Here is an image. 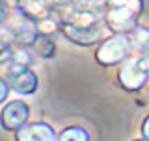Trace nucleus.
<instances>
[{"instance_id": "nucleus-9", "label": "nucleus", "mask_w": 149, "mask_h": 141, "mask_svg": "<svg viewBox=\"0 0 149 141\" xmlns=\"http://www.w3.org/2000/svg\"><path fill=\"white\" fill-rule=\"evenodd\" d=\"M17 141H58L52 126L47 123H26L15 134Z\"/></svg>"}, {"instance_id": "nucleus-19", "label": "nucleus", "mask_w": 149, "mask_h": 141, "mask_svg": "<svg viewBox=\"0 0 149 141\" xmlns=\"http://www.w3.org/2000/svg\"><path fill=\"white\" fill-rule=\"evenodd\" d=\"M104 2H106V0H102V4H104Z\"/></svg>"}, {"instance_id": "nucleus-10", "label": "nucleus", "mask_w": 149, "mask_h": 141, "mask_svg": "<svg viewBox=\"0 0 149 141\" xmlns=\"http://www.w3.org/2000/svg\"><path fill=\"white\" fill-rule=\"evenodd\" d=\"M129 37H130V43H132L134 50H138L140 54L149 52V28L138 26L129 34Z\"/></svg>"}, {"instance_id": "nucleus-8", "label": "nucleus", "mask_w": 149, "mask_h": 141, "mask_svg": "<svg viewBox=\"0 0 149 141\" xmlns=\"http://www.w3.org/2000/svg\"><path fill=\"white\" fill-rule=\"evenodd\" d=\"M15 8L19 13H22L34 22H39L49 17H56L54 6L49 0H17Z\"/></svg>"}, {"instance_id": "nucleus-14", "label": "nucleus", "mask_w": 149, "mask_h": 141, "mask_svg": "<svg viewBox=\"0 0 149 141\" xmlns=\"http://www.w3.org/2000/svg\"><path fill=\"white\" fill-rule=\"evenodd\" d=\"M142 134H143L146 139H149V115L146 117V121H143V124H142Z\"/></svg>"}, {"instance_id": "nucleus-7", "label": "nucleus", "mask_w": 149, "mask_h": 141, "mask_svg": "<svg viewBox=\"0 0 149 141\" xmlns=\"http://www.w3.org/2000/svg\"><path fill=\"white\" fill-rule=\"evenodd\" d=\"M30 117V110H28L26 102L22 100H13L4 106L2 110V126L6 130H19L28 123Z\"/></svg>"}, {"instance_id": "nucleus-2", "label": "nucleus", "mask_w": 149, "mask_h": 141, "mask_svg": "<svg viewBox=\"0 0 149 141\" xmlns=\"http://www.w3.org/2000/svg\"><path fill=\"white\" fill-rule=\"evenodd\" d=\"M2 45H22V46H32L39 37L37 26L34 21H30L22 13H19V17H13L11 21L4 22L2 28Z\"/></svg>"}, {"instance_id": "nucleus-4", "label": "nucleus", "mask_w": 149, "mask_h": 141, "mask_svg": "<svg viewBox=\"0 0 149 141\" xmlns=\"http://www.w3.org/2000/svg\"><path fill=\"white\" fill-rule=\"evenodd\" d=\"M4 80L17 93L30 95L37 89V76L28 69V65L13 63V62L4 63Z\"/></svg>"}, {"instance_id": "nucleus-15", "label": "nucleus", "mask_w": 149, "mask_h": 141, "mask_svg": "<svg viewBox=\"0 0 149 141\" xmlns=\"http://www.w3.org/2000/svg\"><path fill=\"white\" fill-rule=\"evenodd\" d=\"M140 59H142V63L146 65V69L149 70V52H143V54H140Z\"/></svg>"}, {"instance_id": "nucleus-6", "label": "nucleus", "mask_w": 149, "mask_h": 141, "mask_svg": "<svg viewBox=\"0 0 149 141\" xmlns=\"http://www.w3.org/2000/svg\"><path fill=\"white\" fill-rule=\"evenodd\" d=\"M60 24H62V34L69 41H73L77 45H84V46L95 45L97 41L104 39L106 32H110L106 22H102L99 26H93V28H78V26H71V24H63V22H60Z\"/></svg>"}, {"instance_id": "nucleus-16", "label": "nucleus", "mask_w": 149, "mask_h": 141, "mask_svg": "<svg viewBox=\"0 0 149 141\" xmlns=\"http://www.w3.org/2000/svg\"><path fill=\"white\" fill-rule=\"evenodd\" d=\"M50 4H52L54 8H60V6H65V4H69L71 0H49Z\"/></svg>"}, {"instance_id": "nucleus-12", "label": "nucleus", "mask_w": 149, "mask_h": 141, "mask_svg": "<svg viewBox=\"0 0 149 141\" xmlns=\"http://www.w3.org/2000/svg\"><path fill=\"white\" fill-rule=\"evenodd\" d=\"M32 46H34V48H36L41 56H45V58L52 56V54H54V48H56L54 43H52V39H50L49 35H39V37H37V41H36Z\"/></svg>"}, {"instance_id": "nucleus-11", "label": "nucleus", "mask_w": 149, "mask_h": 141, "mask_svg": "<svg viewBox=\"0 0 149 141\" xmlns=\"http://www.w3.org/2000/svg\"><path fill=\"white\" fill-rule=\"evenodd\" d=\"M58 141H90V135L80 126H69L58 135Z\"/></svg>"}, {"instance_id": "nucleus-1", "label": "nucleus", "mask_w": 149, "mask_h": 141, "mask_svg": "<svg viewBox=\"0 0 149 141\" xmlns=\"http://www.w3.org/2000/svg\"><path fill=\"white\" fill-rule=\"evenodd\" d=\"M143 9V0H106L104 22L114 34H130L138 28V17Z\"/></svg>"}, {"instance_id": "nucleus-13", "label": "nucleus", "mask_w": 149, "mask_h": 141, "mask_svg": "<svg viewBox=\"0 0 149 141\" xmlns=\"http://www.w3.org/2000/svg\"><path fill=\"white\" fill-rule=\"evenodd\" d=\"M8 89H9V86H8V82L6 80H0V100H6V97H8Z\"/></svg>"}, {"instance_id": "nucleus-3", "label": "nucleus", "mask_w": 149, "mask_h": 141, "mask_svg": "<svg viewBox=\"0 0 149 141\" xmlns=\"http://www.w3.org/2000/svg\"><path fill=\"white\" fill-rule=\"evenodd\" d=\"M130 50H132L130 37H127V34H114L99 45V48L95 50V59L104 67L118 65L129 58Z\"/></svg>"}, {"instance_id": "nucleus-17", "label": "nucleus", "mask_w": 149, "mask_h": 141, "mask_svg": "<svg viewBox=\"0 0 149 141\" xmlns=\"http://www.w3.org/2000/svg\"><path fill=\"white\" fill-rule=\"evenodd\" d=\"M74 2H77L80 8H88V4H90V2H93V0H74Z\"/></svg>"}, {"instance_id": "nucleus-5", "label": "nucleus", "mask_w": 149, "mask_h": 141, "mask_svg": "<svg viewBox=\"0 0 149 141\" xmlns=\"http://www.w3.org/2000/svg\"><path fill=\"white\" fill-rule=\"evenodd\" d=\"M147 76H149V70L142 63V59L129 58L121 65L118 78H119V84L123 89H127V91H138V89H142L146 86Z\"/></svg>"}, {"instance_id": "nucleus-18", "label": "nucleus", "mask_w": 149, "mask_h": 141, "mask_svg": "<svg viewBox=\"0 0 149 141\" xmlns=\"http://www.w3.org/2000/svg\"><path fill=\"white\" fill-rule=\"evenodd\" d=\"M138 141H149V139H146V138H143V139H138Z\"/></svg>"}]
</instances>
